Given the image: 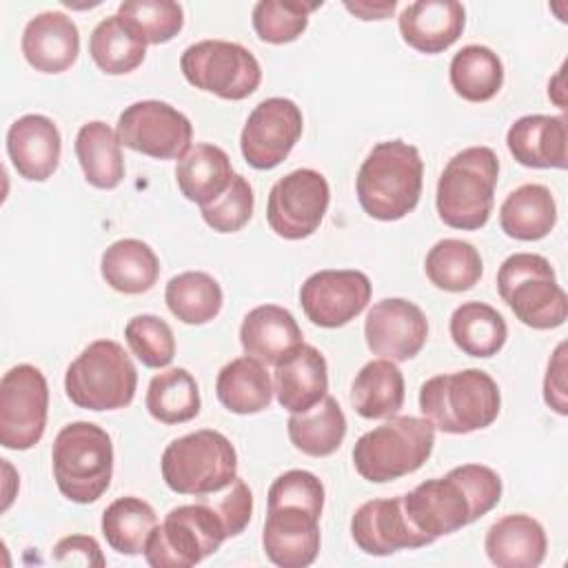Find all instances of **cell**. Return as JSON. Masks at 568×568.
I'll return each instance as SVG.
<instances>
[{"label":"cell","mask_w":568,"mask_h":568,"mask_svg":"<svg viewBox=\"0 0 568 568\" xmlns=\"http://www.w3.org/2000/svg\"><path fill=\"white\" fill-rule=\"evenodd\" d=\"M215 393L226 410L255 415L271 406L273 384L264 364L244 355L222 366L215 379Z\"/></svg>","instance_id":"30"},{"label":"cell","mask_w":568,"mask_h":568,"mask_svg":"<svg viewBox=\"0 0 568 568\" xmlns=\"http://www.w3.org/2000/svg\"><path fill=\"white\" fill-rule=\"evenodd\" d=\"M484 548L497 568H537L546 557L548 539L537 519L513 513L488 528Z\"/></svg>","instance_id":"25"},{"label":"cell","mask_w":568,"mask_h":568,"mask_svg":"<svg viewBox=\"0 0 568 568\" xmlns=\"http://www.w3.org/2000/svg\"><path fill=\"white\" fill-rule=\"evenodd\" d=\"M162 479L178 495H213L237 477V453L220 430L202 428L173 439L162 453Z\"/></svg>","instance_id":"9"},{"label":"cell","mask_w":568,"mask_h":568,"mask_svg":"<svg viewBox=\"0 0 568 568\" xmlns=\"http://www.w3.org/2000/svg\"><path fill=\"white\" fill-rule=\"evenodd\" d=\"M138 371L113 339L91 342L67 368L64 390L78 408L118 410L135 397Z\"/></svg>","instance_id":"10"},{"label":"cell","mask_w":568,"mask_h":568,"mask_svg":"<svg viewBox=\"0 0 568 568\" xmlns=\"http://www.w3.org/2000/svg\"><path fill=\"white\" fill-rule=\"evenodd\" d=\"M466 24V9L455 0H419L399 13V33L419 53H442L457 42Z\"/></svg>","instance_id":"23"},{"label":"cell","mask_w":568,"mask_h":568,"mask_svg":"<svg viewBox=\"0 0 568 568\" xmlns=\"http://www.w3.org/2000/svg\"><path fill=\"white\" fill-rule=\"evenodd\" d=\"M89 53L100 71L109 75H124L142 64L146 42L115 13L95 24L89 40Z\"/></svg>","instance_id":"36"},{"label":"cell","mask_w":568,"mask_h":568,"mask_svg":"<svg viewBox=\"0 0 568 568\" xmlns=\"http://www.w3.org/2000/svg\"><path fill=\"white\" fill-rule=\"evenodd\" d=\"M51 468L58 490L75 504L98 501L113 477V444L93 422H71L53 439Z\"/></svg>","instance_id":"6"},{"label":"cell","mask_w":568,"mask_h":568,"mask_svg":"<svg viewBox=\"0 0 568 568\" xmlns=\"http://www.w3.org/2000/svg\"><path fill=\"white\" fill-rule=\"evenodd\" d=\"M351 535L359 550L377 557L393 555L404 548H422L435 541L408 521L402 495L393 499L364 501L351 519Z\"/></svg>","instance_id":"19"},{"label":"cell","mask_w":568,"mask_h":568,"mask_svg":"<svg viewBox=\"0 0 568 568\" xmlns=\"http://www.w3.org/2000/svg\"><path fill=\"white\" fill-rule=\"evenodd\" d=\"M180 69L189 84L222 100H244L262 82L257 58L229 40H202L186 47Z\"/></svg>","instance_id":"12"},{"label":"cell","mask_w":568,"mask_h":568,"mask_svg":"<svg viewBox=\"0 0 568 568\" xmlns=\"http://www.w3.org/2000/svg\"><path fill=\"white\" fill-rule=\"evenodd\" d=\"M302 129V111L293 100L266 98L248 113L244 122L240 135L242 155L257 171L275 169L297 144Z\"/></svg>","instance_id":"16"},{"label":"cell","mask_w":568,"mask_h":568,"mask_svg":"<svg viewBox=\"0 0 568 568\" xmlns=\"http://www.w3.org/2000/svg\"><path fill=\"white\" fill-rule=\"evenodd\" d=\"M497 291L515 317L530 328H557L568 317V297L544 255H508L497 271Z\"/></svg>","instance_id":"11"},{"label":"cell","mask_w":568,"mask_h":568,"mask_svg":"<svg viewBox=\"0 0 568 568\" xmlns=\"http://www.w3.org/2000/svg\"><path fill=\"white\" fill-rule=\"evenodd\" d=\"M371 280L362 271H317L300 288L304 315L322 328H339L355 320L371 300Z\"/></svg>","instance_id":"17"},{"label":"cell","mask_w":568,"mask_h":568,"mask_svg":"<svg viewBox=\"0 0 568 568\" xmlns=\"http://www.w3.org/2000/svg\"><path fill=\"white\" fill-rule=\"evenodd\" d=\"M433 446L435 426L426 417L393 415L355 442L353 464L366 481L384 484L422 468Z\"/></svg>","instance_id":"8"},{"label":"cell","mask_w":568,"mask_h":568,"mask_svg":"<svg viewBox=\"0 0 568 568\" xmlns=\"http://www.w3.org/2000/svg\"><path fill=\"white\" fill-rule=\"evenodd\" d=\"M273 382V390L277 395L280 406L286 408L291 415L304 413L326 397V359L315 346L302 342L275 364Z\"/></svg>","instance_id":"22"},{"label":"cell","mask_w":568,"mask_h":568,"mask_svg":"<svg viewBox=\"0 0 568 568\" xmlns=\"http://www.w3.org/2000/svg\"><path fill=\"white\" fill-rule=\"evenodd\" d=\"M501 406L497 382L479 368L435 375L419 388L422 415L442 433L466 435L488 428Z\"/></svg>","instance_id":"4"},{"label":"cell","mask_w":568,"mask_h":568,"mask_svg":"<svg viewBox=\"0 0 568 568\" xmlns=\"http://www.w3.org/2000/svg\"><path fill=\"white\" fill-rule=\"evenodd\" d=\"M544 399L557 415H568V397H566V344L561 342L552 359L548 362V371L544 377Z\"/></svg>","instance_id":"46"},{"label":"cell","mask_w":568,"mask_h":568,"mask_svg":"<svg viewBox=\"0 0 568 568\" xmlns=\"http://www.w3.org/2000/svg\"><path fill=\"white\" fill-rule=\"evenodd\" d=\"M344 7L351 13H355L359 20H384L395 11L397 2L395 0H386V2H366V0H362V2H344Z\"/></svg>","instance_id":"47"},{"label":"cell","mask_w":568,"mask_h":568,"mask_svg":"<svg viewBox=\"0 0 568 568\" xmlns=\"http://www.w3.org/2000/svg\"><path fill=\"white\" fill-rule=\"evenodd\" d=\"M351 404L366 419L393 417L404 404V375L390 359H373L359 368L351 386Z\"/></svg>","instance_id":"31"},{"label":"cell","mask_w":568,"mask_h":568,"mask_svg":"<svg viewBox=\"0 0 568 568\" xmlns=\"http://www.w3.org/2000/svg\"><path fill=\"white\" fill-rule=\"evenodd\" d=\"M510 155L528 169H566V118L564 115H524L506 133Z\"/></svg>","instance_id":"24"},{"label":"cell","mask_w":568,"mask_h":568,"mask_svg":"<svg viewBox=\"0 0 568 568\" xmlns=\"http://www.w3.org/2000/svg\"><path fill=\"white\" fill-rule=\"evenodd\" d=\"M268 513L262 528L266 557L280 568L311 566L320 552L324 486L317 475L293 468L268 488Z\"/></svg>","instance_id":"1"},{"label":"cell","mask_w":568,"mask_h":568,"mask_svg":"<svg viewBox=\"0 0 568 568\" xmlns=\"http://www.w3.org/2000/svg\"><path fill=\"white\" fill-rule=\"evenodd\" d=\"M557 224V204L548 186L521 184L499 206V226L508 237L535 242L546 237Z\"/></svg>","instance_id":"28"},{"label":"cell","mask_w":568,"mask_h":568,"mask_svg":"<svg viewBox=\"0 0 568 568\" xmlns=\"http://www.w3.org/2000/svg\"><path fill=\"white\" fill-rule=\"evenodd\" d=\"M426 277L442 291L448 293H462L473 288L481 273V255L479 251L464 240L446 237L433 244V248L426 253Z\"/></svg>","instance_id":"37"},{"label":"cell","mask_w":568,"mask_h":568,"mask_svg":"<svg viewBox=\"0 0 568 568\" xmlns=\"http://www.w3.org/2000/svg\"><path fill=\"white\" fill-rule=\"evenodd\" d=\"M322 2L304 0H260L253 7V29L262 42L286 44L297 40L308 27V13Z\"/></svg>","instance_id":"42"},{"label":"cell","mask_w":568,"mask_h":568,"mask_svg":"<svg viewBox=\"0 0 568 568\" xmlns=\"http://www.w3.org/2000/svg\"><path fill=\"white\" fill-rule=\"evenodd\" d=\"M291 444L308 457L333 455L346 437V417L335 397L326 395L304 413H293L286 424Z\"/></svg>","instance_id":"33"},{"label":"cell","mask_w":568,"mask_h":568,"mask_svg":"<svg viewBox=\"0 0 568 568\" xmlns=\"http://www.w3.org/2000/svg\"><path fill=\"white\" fill-rule=\"evenodd\" d=\"M501 499L499 475L484 464H464L402 495L408 521L430 539L457 532L490 513Z\"/></svg>","instance_id":"2"},{"label":"cell","mask_w":568,"mask_h":568,"mask_svg":"<svg viewBox=\"0 0 568 568\" xmlns=\"http://www.w3.org/2000/svg\"><path fill=\"white\" fill-rule=\"evenodd\" d=\"M146 410L162 424H184L200 413V390L186 368H169L151 377L146 388Z\"/></svg>","instance_id":"39"},{"label":"cell","mask_w":568,"mask_h":568,"mask_svg":"<svg viewBox=\"0 0 568 568\" xmlns=\"http://www.w3.org/2000/svg\"><path fill=\"white\" fill-rule=\"evenodd\" d=\"M233 166L224 149L200 142L191 146L175 166L180 193L200 206L217 200L233 180Z\"/></svg>","instance_id":"27"},{"label":"cell","mask_w":568,"mask_h":568,"mask_svg":"<svg viewBox=\"0 0 568 568\" xmlns=\"http://www.w3.org/2000/svg\"><path fill=\"white\" fill-rule=\"evenodd\" d=\"M22 55L40 73L67 71L80 53V31L62 11L33 16L22 31Z\"/></svg>","instance_id":"21"},{"label":"cell","mask_w":568,"mask_h":568,"mask_svg":"<svg viewBox=\"0 0 568 568\" xmlns=\"http://www.w3.org/2000/svg\"><path fill=\"white\" fill-rule=\"evenodd\" d=\"M448 328L455 346L470 357H493L508 339L506 320L484 302L459 304L450 315Z\"/></svg>","instance_id":"34"},{"label":"cell","mask_w":568,"mask_h":568,"mask_svg":"<svg viewBox=\"0 0 568 568\" xmlns=\"http://www.w3.org/2000/svg\"><path fill=\"white\" fill-rule=\"evenodd\" d=\"M118 16L146 44H164L184 27V11L171 0H126L118 7Z\"/></svg>","instance_id":"41"},{"label":"cell","mask_w":568,"mask_h":568,"mask_svg":"<svg viewBox=\"0 0 568 568\" xmlns=\"http://www.w3.org/2000/svg\"><path fill=\"white\" fill-rule=\"evenodd\" d=\"M499 160L490 146H468L453 155L437 180L439 220L459 231L481 229L493 211Z\"/></svg>","instance_id":"5"},{"label":"cell","mask_w":568,"mask_h":568,"mask_svg":"<svg viewBox=\"0 0 568 568\" xmlns=\"http://www.w3.org/2000/svg\"><path fill=\"white\" fill-rule=\"evenodd\" d=\"M255 195L244 175H233L229 189L202 209L204 222L217 233H235L240 231L253 215Z\"/></svg>","instance_id":"44"},{"label":"cell","mask_w":568,"mask_h":568,"mask_svg":"<svg viewBox=\"0 0 568 568\" xmlns=\"http://www.w3.org/2000/svg\"><path fill=\"white\" fill-rule=\"evenodd\" d=\"M231 530L209 495L171 508L146 539L144 559L153 568H189L220 550Z\"/></svg>","instance_id":"7"},{"label":"cell","mask_w":568,"mask_h":568,"mask_svg":"<svg viewBox=\"0 0 568 568\" xmlns=\"http://www.w3.org/2000/svg\"><path fill=\"white\" fill-rule=\"evenodd\" d=\"M49 386L40 368L18 364L0 379V444L9 450L33 448L47 428Z\"/></svg>","instance_id":"13"},{"label":"cell","mask_w":568,"mask_h":568,"mask_svg":"<svg viewBox=\"0 0 568 568\" xmlns=\"http://www.w3.org/2000/svg\"><path fill=\"white\" fill-rule=\"evenodd\" d=\"M53 561L58 564H82V566H104L100 544L89 535H71L53 546Z\"/></svg>","instance_id":"45"},{"label":"cell","mask_w":568,"mask_h":568,"mask_svg":"<svg viewBox=\"0 0 568 568\" xmlns=\"http://www.w3.org/2000/svg\"><path fill=\"white\" fill-rule=\"evenodd\" d=\"M448 78L459 98L468 102H488L504 84V64L493 49L484 44H466L453 55Z\"/></svg>","instance_id":"35"},{"label":"cell","mask_w":568,"mask_h":568,"mask_svg":"<svg viewBox=\"0 0 568 568\" xmlns=\"http://www.w3.org/2000/svg\"><path fill=\"white\" fill-rule=\"evenodd\" d=\"M169 311L184 324H206L222 311V286L204 271H186L169 280L164 288Z\"/></svg>","instance_id":"38"},{"label":"cell","mask_w":568,"mask_h":568,"mask_svg":"<svg viewBox=\"0 0 568 568\" xmlns=\"http://www.w3.org/2000/svg\"><path fill=\"white\" fill-rule=\"evenodd\" d=\"M424 162L417 146L404 140L375 144L362 162L355 180L359 206L366 215L395 222L408 215L422 195Z\"/></svg>","instance_id":"3"},{"label":"cell","mask_w":568,"mask_h":568,"mask_svg":"<svg viewBox=\"0 0 568 568\" xmlns=\"http://www.w3.org/2000/svg\"><path fill=\"white\" fill-rule=\"evenodd\" d=\"M364 337L375 355L390 362H408L426 344L428 322L417 304L404 297H386L366 313Z\"/></svg>","instance_id":"18"},{"label":"cell","mask_w":568,"mask_h":568,"mask_svg":"<svg viewBox=\"0 0 568 568\" xmlns=\"http://www.w3.org/2000/svg\"><path fill=\"white\" fill-rule=\"evenodd\" d=\"M328 200L331 189L320 171L295 169L273 184L266 222L284 240H304L320 229Z\"/></svg>","instance_id":"15"},{"label":"cell","mask_w":568,"mask_h":568,"mask_svg":"<svg viewBox=\"0 0 568 568\" xmlns=\"http://www.w3.org/2000/svg\"><path fill=\"white\" fill-rule=\"evenodd\" d=\"M240 344L248 357L262 364H277L302 344V328L284 306L262 304L246 313L240 326Z\"/></svg>","instance_id":"26"},{"label":"cell","mask_w":568,"mask_h":568,"mask_svg":"<svg viewBox=\"0 0 568 568\" xmlns=\"http://www.w3.org/2000/svg\"><path fill=\"white\" fill-rule=\"evenodd\" d=\"M7 153L20 178L44 182L60 164V131L47 115H22L7 131Z\"/></svg>","instance_id":"20"},{"label":"cell","mask_w":568,"mask_h":568,"mask_svg":"<svg viewBox=\"0 0 568 568\" xmlns=\"http://www.w3.org/2000/svg\"><path fill=\"white\" fill-rule=\"evenodd\" d=\"M104 282L124 295H140L153 288L160 277V260L153 248L135 237L113 242L100 262Z\"/></svg>","instance_id":"29"},{"label":"cell","mask_w":568,"mask_h":568,"mask_svg":"<svg viewBox=\"0 0 568 568\" xmlns=\"http://www.w3.org/2000/svg\"><path fill=\"white\" fill-rule=\"evenodd\" d=\"M75 155L91 186L115 189L122 182L124 160L120 140L106 122L91 120L80 126L75 135Z\"/></svg>","instance_id":"32"},{"label":"cell","mask_w":568,"mask_h":568,"mask_svg":"<svg viewBox=\"0 0 568 568\" xmlns=\"http://www.w3.org/2000/svg\"><path fill=\"white\" fill-rule=\"evenodd\" d=\"M158 526L155 510L140 497H118L102 513V535L120 555L144 552L146 539Z\"/></svg>","instance_id":"40"},{"label":"cell","mask_w":568,"mask_h":568,"mask_svg":"<svg viewBox=\"0 0 568 568\" xmlns=\"http://www.w3.org/2000/svg\"><path fill=\"white\" fill-rule=\"evenodd\" d=\"M131 353L149 368H164L175 357V337L171 326L158 315H135L124 326Z\"/></svg>","instance_id":"43"},{"label":"cell","mask_w":568,"mask_h":568,"mask_svg":"<svg viewBox=\"0 0 568 568\" xmlns=\"http://www.w3.org/2000/svg\"><path fill=\"white\" fill-rule=\"evenodd\" d=\"M115 135L120 144L142 155L180 160L191 149L193 126L175 106L160 100H140L120 113Z\"/></svg>","instance_id":"14"}]
</instances>
